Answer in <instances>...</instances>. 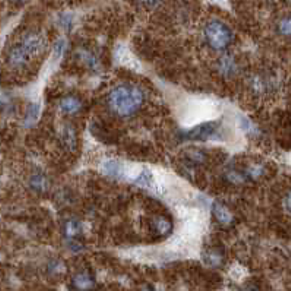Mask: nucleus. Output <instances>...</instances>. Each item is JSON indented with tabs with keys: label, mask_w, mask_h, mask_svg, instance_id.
<instances>
[{
	"label": "nucleus",
	"mask_w": 291,
	"mask_h": 291,
	"mask_svg": "<svg viewBox=\"0 0 291 291\" xmlns=\"http://www.w3.org/2000/svg\"><path fill=\"white\" fill-rule=\"evenodd\" d=\"M20 46L26 50V53L32 58L34 56H37V54L44 52L46 41H44V38L40 34H28L25 38L22 40Z\"/></svg>",
	"instance_id": "nucleus-4"
},
{
	"label": "nucleus",
	"mask_w": 291,
	"mask_h": 291,
	"mask_svg": "<svg viewBox=\"0 0 291 291\" xmlns=\"http://www.w3.org/2000/svg\"><path fill=\"white\" fill-rule=\"evenodd\" d=\"M218 70L222 76L226 78H233L237 74V62L233 56L230 54H224L218 60Z\"/></svg>",
	"instance_id": "nucleus-8"
},
{
	"label": "nucleus",
	"mask_w": 291,
	"mask_h": 291,
	"mask_svg": "<svg viewBox=\"0 0 291 291\" xmlns=\"http://www.w3.org/2000/svg\"><path fill=\"white\" fill-rule=\"evenodd\" d=\"M64 234H66V237L70 238V240L76 238V237H79V236L82 234V224H80L79 221H76V220L69 221V222L64 226Z\"/></svg>",
	"instance_id": "nucleus-14"
},
{
	"label": "nucleus",
	"mask_w": 291,
	"mask_h": 291,
	"mask_svg": "<svg viewBox=\"0 0 291 291\" xmlns=\"http://www.w3.org/2000/svg\"><path fill=\"white\" fill-rule=\"evenodd\" d=\"M14 2H22V0H14Z\"/></svg>",
	"instance_id": "nucleus-22"
},
{
	"label": "nucleus",
	"mask_w": 291,
	"mask_h": 291,
	"mask_svg": "<svg viewBox=\"0 0 291 291\" xmlns=\"http://www.w3.org/2000/svg\"><path fill=\"white\" fill-rule=\"evenodd\" d=\"M188 161L194 166H200L206 161V154L202 151H198V150H192L188 152Z\"/></svg>",
	"instance_id": "nucleus-15"
},
{
	"label": "nucleus",
	"mask_w": 291,
	"mask_h": 291,
	"mask_svg": "<svg viewBox=\"0 0 291 291\" xmlns=\"http://www.w3.org/2000/svg\"><path fill=\"white\" fill-rule=\"evenodd\" d=\"M142 6H145V8H148V9H154L156 8L160 3H161V0H138Z\"/></svg>",
	"instance_id": "nucleus-19"
},
{
	"label": "nucleus",
	"mask_w": 291,
	"mask_h": 291,
	"mask_svg": "<svg viewBox=\"0 0 291 291\" xmlns=\"http://www.w3.org/2000/svg\"><path fill=\"white\" fill-rule=\"evenodd\" d=\"M244 176H246V180H259L262 176L265 174V167L262 166V164H252V166H249L244 172Z\"/></svg>",
	"instance_id": "nucleus-13"
},
{
	"label": "nucleus",
	"mask_w": 291,
	"mask_h": 291,
	"mask_svg": "<svg viewBox=\"0 0 291 291\" xmlns=\"http://www.w3.org/2000/svg\"><path fill=\"white\" fill-rule=\"evenodd\" d=\"M286 206H287V210L291 212V192L286 198Z\"/></svg>",
	"instance_id": "nucleus-21"
},
{
	"label": "nucleus",
	"mask_w": 291,
	"mask_h": 291,
	"mask_svg": "<svg viewBox=\"0 0 291 291\" xmlns=\"http://www.w3.org/2000/svg\"><path fill=\"white\" fill-rule=\"evenodd\" d=\"M80 108H82V101H80V98L75 97V96H69V97L63 98L62 102H60V110L64 114H75Z\"/></svg>",
	"instance_id": "nucleus-10"
},
{
	"label": "nucleus",
	"mask_w": 291,
	"mask_h": 291,
	"mask_svg": "<svg viewBox=\"0 0 291 291\" xmlns=\"http://www.w3.org/2000/svg\"><path fill=\"white\" fill-rule=\"evenodd\" d=\"M154 230L158 236L167 237L173 232V222L167 216H156L154 220Z\"/></svg>",
	"instance_id": "nucleus-12"
},
{
	"label": "nucleus",
	"mask_w": 291,
	"mask_h": 291,
	"mask_svg": "<svg viewBox=\"0 0 291 291\" xmlns=\"http://www.w3.org/2000/svg\"><path fill=\"white\" fill-rule=\"evenodd\" d=\"M205 40L212 50L224 52L230 47L233 41V32L226 24L220 20H212L205 26Z\"/></svg>",
	"instance_id": "nucleus-2"
},
{
	"label": "nucleus",
	"mask_w": 291,
	"mask_h": 291,
	"mask_svg": "<svg viewBox=\"0 0 291 291\" xmlns=\"http://www.w3.org/2000/svg\"><path fill=\"white\" fill-rule=\"evenodd\" d=\"M62 144L68 151H70V152L76 151V148H78V134H76V129L72 124H64V128L62 129Z\"/></svg>",
	"instance_id": "nucleus-7"
},
{
	"label": "nucleus",
	"mask_w": 291,
	"mask_h": 291,
	"mask_svg": "<svg viewBox=\"0 0 291 291\" xmlns=\"http://www.w3.org/2000/svg\"><path fill=\"white\" fill-rule=\"evenodd\" d=\"M120 170H122V167H120V164L116 162V161H110V162L106 164V172H107V174L117 177V176L120 174Z\"/></svg>",
	"instance_id": "nucleus-18"
},
{
	"label": "nucleus",
	"mask_w": 291,
	"mask_h": 291,
	"mask_svg": "<svg viewBox=\"0 0 291 291\" xmlns=\"http://www.w3.org/2000/svg\"><path fill=\"white\" fill-rule=\"evenodd\" d=\"M47 178L44 177V176H36L34 178H32V188L37 190V192H44L46 189H47Z\"/></svg>",
	"instance_id": "nucleus-17"
},
{
	"label": "nucleus",
	"mask_w": 291,
	"mask_h": 291,
	"mask_svg": "<svg viewBox=\"0 0 291 291\" xmlns=\"http://www.w3.org/2000/svg\"><path fill=\"white\" fill-rule=\"evenodd\" d=\"M63 48H64V41H58V46H56V53L60 54L63 52Z\"/></svg>",
	"instance_id": "nucleus-20"
},
{
	"label": "nucleus",
	"mask_w": 291,
	"mask_h": 291,
	"mask_svg": "<svg viewBox=\"0 0 291 291\" xmlns=\"http://www.w3.org/2000/svg\"><path fill=\"white\" fill-rule=\"evenodd\" d=\"M145 101V92L136 85H118L108 96V107L120 117L134 116Z\"/></svg>",
	"instance_id": "nucleus-1"
},
{
	"label": "nucleus",
	"mask_w": 291,
	"mask_h": 291,
	"mask_svg": "<svg viewBox=\"0 0 291 291\" xmlns=\"http://www.w3.org/2000/svg\"><path fill=\"white\" fill-rule=\"evenodd\" d=\"M72 287L76 291H91L96 288V278L88 271L78 272L72 278Z\"/></svg>",
	"instance_id": "nucleus-5"
},
{
	"label": "nucleus",
	"mask_w": 291,
	"mask_h": 291,
	"mask_svg": "<svg viewBox=\"0 0 291 291\" xmlns=\"http://www.w3.org/2000/svg\"><path fill=\"white\" fill-rule=\"evenodd\" d=\"M216 129H218L216 123H205V124H200V126L194 128L192 130L186 132L184 139H189V140H208L210 138H212L215 135Z\"/></svg>",
	"instance_id": "nucleus-3"
},
{
	"label": "nucleus",
	"mask_w": 291,
	"mask_h": 291,
	"mask_svg": "<svg viewBox=\"0 0 291 291\" xmlns=\"http://www.w3.org/2000/svg\"><path fill=\"white\" fill-rule=\"evenodd\" d=\"M30 60H31V56L26 53V50H25L20 44L15 46V47L10 50V53H9V64L14 66V68H22V66H25Z\"/></svg>",
	"instance_id": "nucleus-9"
},
{
	"label": "nucleus",
	"mask_w": 291,
	"mask_h": 291,
	"mask_svg": "<svg viewBox=\"0 0 291 291\" xmlns=\"http://www.w3.org/2000/svg\"><path fill=\"white\" fill-rule=\"evenodd\" d=\"M212 214L214 216H215V220H216V222L220 224V226H222V227H230V226H233L234 222V216L232 211L226 206V205H222V204H220V202H215L212 205Z\"/></svg>",
	"instance_id": "nucleus-6"
},
{
	"label": "nucleus",
	"mask_w": 291,
	"mask_h": 291,
	"mask_svg": "<svg viewBox=\"0 0 291 291\" xmlns=\"http://www.w3.org/2000/svg\"><path fill=\"white\" fill-rule=\"evenodd\" d=\"M204 260H205L206 265L214 266V268L221 266L222 262H224V252H222V249L212 248V249L206 250V252L204 253Z\"/></svg>",
	"instance_id": "nucleus-11"
},
{
	"label": "nucleus",
	"mask_w": 291,
	"mask_h": 291,
	"mask_svg": "<svg viewBox=\"0 0 291 291\" xmlns=\"http://www.w3.org/2000/svg\"><path fill=\"white\" fill-rule=\"evenodd\" d=\"M278 31L284 37H291V16H286L280 20L278 24Z\"/></svg>",
	"instance_id": "nucleus-16"
}]
</instances>
